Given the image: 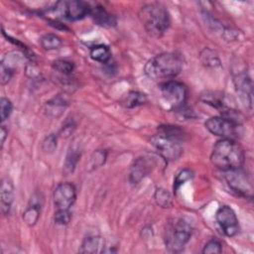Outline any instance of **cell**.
<instances>
[{"label":"cell","instance_id":"cell-1","mask_svg":"<svg viewBox=\"0 0 254 254\" xmlns=\"http://www.w3.org/2000/svg\"><path fill=\"white\" fill-rule=\"evenodd\" d=\"M244 160L245 157L242 148L233 139L222 138L218 140L214 144L210 154L212 165L223 172L242 168Z\"/></svg>","mask_w":254,"mask_h":254},{"label":"cell","instance_id":"cell-2","mask_svg":"<svg viewBox=\"0 0 254 254\" xmlns=\"http://www.w3.org/2000/svg\"><path fill=\"white\" fill-rule=\"evenodd\" d=\"M184 62L176 53H163L149 60L145 65V73L153 80H172L183 69Z\"/></svg>","mask_w":254,"mask_h":254},{"label":"cell","instance_id":"cell-3","mask_svg":"<svg viewBox=\"0 0 254 254\" xmlns=\"http://www.w3.org/2000/svg\"><path fill=\"white\" fill-rule=\"evenodd\" d=\"M139 19L146 32L155 38L162 37L171 24L168 10L158 3H151L141 7L139 11Z\"/></svg>","mask_w":254,"mask_h":254},{"label":"cell","instance_id":"cell-4","mask_svg":"<svg viewBox=\"0 0 254 254\" xmlns=\"http://www.w3.org/2000/svg\"><path fill=\"white\" fill-rule=\"evenodd\" d=\"M182 131L176 126H165L159 134L151 138L152 145L166 161H177L183 154V147L180 143Z\"/></svg>","mask_w":254,"mask_h":254},{"label":"cell","instance_id":"cell-5","mask_svg":"<svg viewBox=\"0 0 254 254\" xmlns=\"http://www.w3.org/2000/svg\"><path fill=\"white\" fill-rule=\"evenodd\" d=\"M191 223L184 218L177 217L170 220L164 231V241L169 252L178 253L184 250L192 235Z\"/></svg>","mask_w":254,"mask_h":254},{"label":"cell","instance_id":"cell-6","mask_svg":"<svg viewBox=\"0 0 254 254\" xmlns=\"http://www.w3.org/2000/svg\"><path fill=\"white\" fill-rule=\"evenodd\" d=\"M162 101L169 109L181 110L185 107L188 98L187 86L177 80H168L160 85Z\"/></svg>","mask_w":254,"mask_h":254},{"label":"cell","instance_id":"cell-7","mask_svg":"<svg viewBox=\"0 0 254 254\" xmlns=\"http://www.w3.org/2000/svg\"><path fill=\"white\" fill-rule=\"evenodd\" d=\"M204 126L215 136L234 140L238 137L241 122L223 116H213L204 122Z\"/></svg>","mask_w":254,"mask_h":254},{"label":"cell","instance_id":"cell-8","mask_svg":"<svg viewBox=\"0 0 254 254\" xmlns=\"http://www.w3.org/2000/svg\"><path fill=\"white\" fill-rule=\"evenodd\" d=\"M52 11L67 20L77 21L89 15L90 6L86 2L79 0L60 1L56 3Z\"/></svg>","mask_w":254,"mask_h":254},{"label":"cell","instance_id":"cell-9","mask_svg":"<svg viewBox=\"0 0 254 254\" xmlns=\"http://www.w3.org/2000/svg\"><path fill=\"white\" fill-rule=\"evenodd\" d=\"M224 178L229 188L237 194L244 197H252L253 187L247 174L241 169H234L224 172Z\"/></svg>","mask_w":254,"mask_h":254},{"label":"cell","instance_id":"cell-10","mask_svg":"<svg viewBox=\"0 0 254 254\" xmlns=\"http://www.w3.org/2000/svg\"><path fill=\"white\" fill-rule=\"evenodd\" d=\"M76 198V190L70 183L59 184L53 192V200L57 209L69 210Z\"/></svg>","mask_w":254,"mask_h":254},{"label":"cell","instance_id":"cell-11","mask_svg":"<svg viewBox=\"0 0 254 254\" xmlns=\"http://www.w3.org/2000/svg\"><path fill=\"white\" fill-rule=\"evenodd\" d=\"M215 219L223 233L232 237L239 231V223L234 210L228 205H221L215 213Z\"/></svg>","mask_w":254,"mask_h":254},{"label":"cell","instance_id":"cell-12","mask_svg":"<svg viewBox=\"0 0 254 254\" xmlns=\"http://www.w3.org/2000/svg\"><path fill=\"white\" fill-rule=\"evenodd\" d=\"M155 165V160L151 157H140L136 159L130 168L129 182L132 185H137L153 171Z\"/></svg>","mask_w":254,"mask_h":254},{"label":"cell","instance_id":"cell-13","mask_svg":"<svg viewBox=\"0 0 254 254\" xmlns=\"http://www.w3.org/2000/svg\"><path fill=\"white\" fill-rule=\"evenodd\" d=\"M233 83L235 90L241 100L246 106H252V83L249 75L246 72H238L233 76Z\"/></svg>","mask_w":254,"mask_h":254},{"label":"cell","instance_id":"cell-14","mask_svg":"<svg viewBox=\"0 0 254 254\" xmlns=\"http://www.w3.org/2000/svg\"><path fill=\"white\" fill-rule=\"evenodd\" d=\"M19 60H20V56L16 52L7 53L2 58V61L0 64V81L2 85L8 83L12 78L16 70Z\"/></svg>","mask_w":254,"mask_h":254},{"label":"cell","instance_id":"cell-15","mask_svg":"<svg viewBox=\"0 0 254 254\" xmlns=\"http://www.w3.org/2000/svg\"><path fill=\"white\" fill-rule=\"evenodd\" d=\"M68 104H69V101L67 97L65 95L59 94L45 103L44 113L48 117L58 118L64 112Z\"/></svg>","mask_w":254,"mask_h":254},{"label":"cell","instance_id":"cell-16","mask_svg":"<svg viewBox=\"0 0 254 254\" xmlns=\"http://www.w3.org/2000/svg\"><path fill=\"white\" fill-rule=\"evenodd\" d=\"M14 201V186L11 180L5 178L1 182L0 187V206L4 215L10 213L12 203Z\"/></svg>","mask_w":254,"mask_h":254},{"label":"cell","instance_id":"cell-17","mask_svg":"<svg viewBox=\"0 0 254 254\" xmlns=\"http://www.w3.org/2000/svg\"><path fill=\"white\" fill-rule=\"evenodd\" d=\"M43 205V198L39 194H34L31 197L28 207L23 212V220L28 226H34L41 215V209Z\"/></svg>","mask_w":254,"mask_h":254},{"label":"cell","instance_id":"cell-18","mask_svg":"<svg viewBox=\"0 0 254 254\" xmlns=\"http://www.w3.org/2000/svg\"><path fill=\"white\" fill-rule=\"evenodd\" d=\"M89 15L92 18V20L94 21V23L101 27L109 28V27L115 26V24H116V20H115L114 16H112L110 13H108L104 9V7H102L100 5L90 7Z\"/></svg>","mask_w":254,"mask_h":254},{"label":"cell","instance_id":"cell-19","mask_svg":"<svg viewBox=\"0 0 254 254\" xmlns=\"http://www.w3.org/2000/svg\"><path fill=\"white\" fill-rule=\"evenodd\" d=\"M104 240L101 236L98 235H92L87 236L82 241L78 252L79 253H97V252H103L104 249Z\"/></svg>","mask_w":254,"mask_h":254},{"label":"cell","instance_id":"cell-20","mask_svg":"<svg viewBox=\"0 0 254 254\" xmlns=\"http://www.w3.org/2000/svg\"><path fill=\"white\" fill-rule=\"evenodd\" d=\"M147 102L146 94L139 91H129L121 100V104L126 108L141 106Z\"/></svg>","mask_w":254,"mask_h":254},{"label":"cell","instance_id":"cell-21","mask_svg":"<svg viewBox=\"0 0 254 254\" xmlns=\"http://www.w3.org/2000/svg\"><path fill=\"white\" fill-rule=\"evenodd\" d=\"M89 56L95 62H98L101 64H107L111 59V52L107 46L100 44V45L93 46L90 49Z\"/></svg>","mask_w":254,"mask_h":254},{"label":"cell","instance_id":"cell-22","mask_svg":"<svg viewBox=\"0 0 254 254\" xmlns=\"http://www.w3.org/2000/svg\"><path fill=\"white\" fill-rule=\"evenodd\" d=\"M40 44L44 50L52 51L59 49L63 45V41L55 34H46L41 37Z\"/></svg>","mask_w":254,"mask_h":254},{"label":"cell","instance_id":"cell-23","mask_svg":"<svg viewBox=\"0 0 254 254\" xmlns=\"http://www.w3.org/2000/svg\"><path fill=\"white\" fill-rule=\"evenodd\" d=\"M154 198L156 203L163 208H167L172 205V195L167 190L163 188H158L155 190Z\"/></svg>","mask_w":254,"mask_h":254},{"label":"cell","instance_id":"cell-24","mask_svg":"<svg viewBox=\"0 0 254 254\" xmlns=\"http://www.w3.org/2000/svg\"><path fill=\"white\" fill-rule=\"evenodd\" d=\"M79 157H80V152L78 150L73 148L69 149L64 162V172L66 174H70L74 171Z\"/></svg>","mask_w":254,"mask_h":254},{"label":"cell","instance_id":"cell-25","mask_svg":"<svg viewBox=\"0 0 254 254\" xmlns=\"http://www.w3.org/2000/svg\"><path fill=\"white\" fill-rule=\"evenodd\" d=\"M52 66L55 70H57L58 72H60L62 74H64V75L70 74L74 69L73 63L66 61V60H62V59L54 61Z\"/></svg>","mask_w":254,"mask_h":254},{"label":"cell","instance_id":"cell-26","mask_svg":"<svg viewBox=\"0 0 254 254\" xmlns=\"http://www.w3.org/2000/svg\"><path fill=\"white\" fill-rule=\"evenodd\" d=\"M106 158H107V152L105 150H97L95 151L91 158H90V161L88 163V170L91 171V170H94V169H97L99 167H101L105 161H106Z\"/></svg>","mask_w":254,"mask_h":254},{"label":"cell","instance_id":"cell-27","mask_svg":"<svg viewBox=\"0 0 254 254\" xmlns=\"http://www.w3.org/2000/svg\"><path fill=\"white\" fill-rule=\"evenodd\" d=\"M193 177V174L192 172L190 170V169H184L182 170L175 178V181H174V191L177 192L178 190L181 188V186H183L186 182L190 181V179H192Z\"/></svg>","mask_w":254,"mask_h":254},{"label":"cell","instance_id":"cell-28","mask_svg":"<svg viewBox=\"0 0 254 254\" xmlns=\"http://www.w3.org/2000/svg\"><path fill=\"white\" fill-rule=\"evenodd\" d=\"M200 60H201L202 64L207 66H215V65L219 64V60H218L217 55L209 49H204L201 52Z\"/></svg>","mask_w":254,"mask_h":254},{"label":"cell","instance_id":"cell-29","mask_svg":"<svg viewBox=\"0 0 254 254\" xmlns=\"http://www.w3.org/2000/svg\"><path fill=\"white\" fill-rule=\"evenodd\" d=\"M58 142V136L56 134H50L48 135L43 143H42V150L46 153V154H52L54 153V151H56L57 149V144Z\"/></svg>","mask_w":254,"mask_h":254},{"label":"cell","instance_id":"cell-30","mask_svg":"<svg viewBox=\"0 0 254 254\" xmlns=\"http://www.w3.org/2000/svg\"><path fill=\"white\" fill-rule=\"evenodd\" d=\"M13 105L11 101L6 97H1L0 99V119L3 123L6 119L9 118V116L12 113Z\"/></svg>","mask_w":254,"mask_h":254},{"label":"cell","instance_id":"cell-31","mask_svg":"<svg viewBox=\"0 0 254 254\" xmlns=\"http://www.w3.org/2000/svg\"><path fill=\"white\" fill-rule=\"evenodd\" d=\"M201 252L203 254H218L222 252V245L217 239H210L203 246Z\"/></svg>","mask_w":254,"mask_h":254},{"label":"cell","instance_id":"cell-32","mask_svg":"<svg viewBox=\"0 0 254 254\" xmlns=\"http://www.w3.org/2000/svg\"><path fill=\"white\" fill-rule=\"evenodd\" d=\"M55 222L60 225H66L71 219V213L69 210L57 209L55 212Z\"/></svg>","mask_w":254,"mask_h":254},{"label":"cell","instance_id":"cell-33","mask_svg":"<svg viewBox=\"0 0 254 254\" xmlns=\"http://www.w3.org/2000/svg\"><path fill=\"white\" fill-rule=\"evenodd\" d=\"M74 128H75V123L73 122V120L67 121V122L63 126V128H62V130H61L62 136H64V137L69 136V135L73 132Z\"/></svg>","mask_w":254,"mask_h":254},{"label":"cell","instance_id":"cell-34","mask_svg":"<svg viewBox=\"0 0 254 254\" xmlns=\"http://www.w3.org/2000/svg\"><path fill=\"white\" fill-rule=\"evenodd\" d=\"M7 134H8V130H6L5 126L1 125V128H0V137H1V147H3L4 145V142H5V139L7 137Z\"/></svg>","mask_w":254,"mask_h":254}]
</instances>
